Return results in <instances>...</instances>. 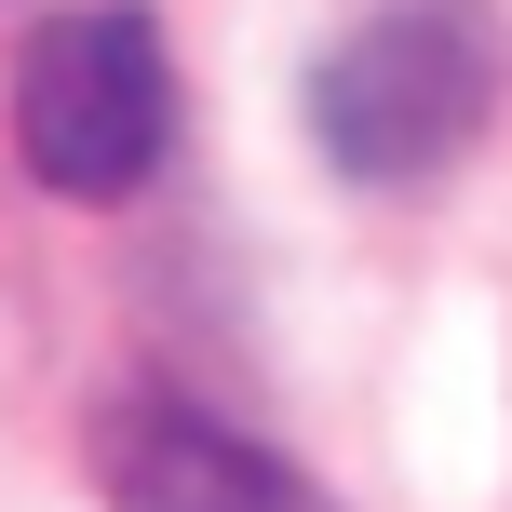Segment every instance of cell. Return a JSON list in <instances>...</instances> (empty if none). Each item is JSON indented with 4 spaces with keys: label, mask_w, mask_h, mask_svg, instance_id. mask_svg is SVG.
Wrapping results in <instances>:
<instances>
[{
    "label": "cell",
    "mask_w": 512,
    "mask_h": 512,
    "mask_svg": "<svg viewBox=\"0 0 512 512\" xmlns=\"http://www.w3.org/2000/svg\"><path fill=\"white\" fill-rule=\"evenodd\" d=\"M499 68L512 54H499L486 0H391L310 68V135L351 189H418L486 135Z\"/></svg>",
    "instance_id": "6da1fadb"
},
{
    "label": "cell",
    "mask_w": 512,
    "mask_h": 512,
    "mask_svg": "<svg viewBox=\"0 0 512 512\" xmlns=\"http://www.w3.org/2000/svg\"><path fill=\"white\" fill-rule=\"evenodd\" d=\"M14 149L68 203H135L176 149V54L149 0H54L14 41Z\"/></svg>",
    "instance_id": "7a4b0ae2"
},
{
    "label": "cell",
    "mask_w": 512,
    "mask_h": 512,
    "mask_svg": "<svg viewBox=\"0 0 512 512\" xmlns=\"http://www.w3.org/2000/svg\"><path fill=\"white\" fill-rule=\"evenodd\" d=\"M95 486L108 512H337L297 459H270L256 432H230L203 405H162V391L95 418Z\"/></svg>",
    "instance_id": "3957f363"
}]
</instances>
